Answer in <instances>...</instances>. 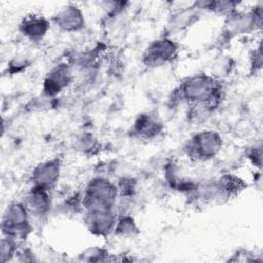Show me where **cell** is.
<instances>
[{
    "mask_svg": "<svg viewBox=\"0 0 263 263\" xmlns=\"http://www.w3.org/2000/svg\"><path fill=\"white\" fill-rule=\"evenodd\" d=\"M115 189L105 180L93 181L86 194V201L92 211H109L114 200Z\"/></svg>",
    "mask_w": 263,
    "mask_h": 263,
    "instance_id": "6da1fadb",
    "label": "cell"
},
{
    "mask_svg": "<svg viewBox=\"0 0 263 263\" xmlns=\"http://www.w3.org/2000/svg\"><path fill=\"white\" fill-rule=\"evenodd\" d=\"M27 224L26 208L20 203H13L7 206L3 219L2 229L7 234V237H15L22 234Z\"/></svg>",
    "mask_w": 263,
    "mask_h": 263,
    "instance_id": "7a4b0ae2",
    "label": "cell"
},
{
    "mask_svg": "<svg viewBox=\"0 0 263 263\" xmlns=\"http://www.w3.org/2000/svg\"><path fill=\"white\" fill-rule=\"evenodd\" d=\"M214 82L204 75L190 78L184 85L185 96L190 100H200L210 103L216 96Z\"/></svg>",
    "mask_w": 263,
    "mask_h": 263,
    "instance_id": "3957f363",
    "label": "cell"
},
{
    "mask_svg": "<svg viewBox=\"0 0 263 263\" xmlns=\"http://www.w3.org/2000/svg\"><path fill=\"white\" fill-rule=\"evenodd\" d=\"M221 141L217 134L213 132H204L195 137L193 140V151L198 157H211L220 148Z\"/></svg>",
    "mask_w": 263,
    "mask_h": 263,
    "instance_id": "277c9868",
    "label": "cell"
},
{
    "mask_svg": "<svg viewBox=\"0 0 263 263\" xmlns=\"http://www.w3.org/2000/svg\"><path fill=\"white\" fill-rule=\"evenodd\" d=\"M175 50L176 47L170 40H158L148 48L146 55L147 63L153 65L162 64L174 55Z\"/></svg>",
    "mask_w": 263,
    "mask_h": 263,
    "instance_id": "5b68a950",
    "label": "cell"
},
{
    "mask_svg": "<svg viewBox=\"0 0 263 263\" xmlns=\"http://www.w3.org/2000/svg\"><path fill=\"white\" fill-rule=\"evenodd\" d=\"M59 175V166L53 161L41 164L35 172V180L39 188L46 189L50 187L57 180Z\"/></svg>",
    "mask_w": 263,
    "mask_h": 263,
    "instance_id": "8992f818",
    "label": "cell"
},
{
    "mask_svg": "<svg viewBox=\"0 0 263 263\" xmlns=\"http://www.w3.org/2000/svg\"><path fill=\"white\" fill-rule=\"evenodd\" d=\"M47 22L39 16L31 15L26 17L21 24L22 32L30 38H40L47 30Z\"/></svg>",
    "mask_w": 263,
    "mask_h": 263,
    "instance_id": "52a82bcc",
    "label": "cell"
},
{
    "mask_svg": "<svg viewBox=\"0 0 263 263\" xmlns=\"http://www.w3.org/2000/svg\"><path fill=\"white\" fill-rule=\"evenodd\" d=\"M58 22L65 30H75L83 23V17L80 10L75 6H67L58 15Z\"/></svg>",
    "mask_w": 263,
    "mask_h": 263,
    "instance_id": "ba28073f",
    "label": "cell"
},
{
    "mask_svg": "<svg viewBox=\"0 0 263 263\" xmlns=\"http://www.w3.org/2000/svg\"><path fill=\"white\" fill-rule=\"evenodd\" d=\"M44 190L45 189L37 187L28 196V206L32 211L42 213L46 210L47 204H48V200H47V195L45 194Z\"/></svg>",
    "mask_w": 263,
    "mask_h": 263,
    "instance_id": "9c48e42d",
    "label": "cell"
},
{
    "mask_svg": "<svg viewBox=\"0 0 263 263\" xmlns=\"http://www.w3.org/2000/svg\"><path fill=\"white\" fill-rule=\"evenodd\" d=\"M136 127L139 134L150 136V135H153L156 130V122L153 121L150 117L143 116L139 118V120L137 121Z\"/></svg>",
    "mask_w": 263,
    "mask_h": 263,
    "instance_id": "30bf717a",
    "label": "cell"
},
{
    "mask_svg": "<svg viewBox=\"0 0 263 263\" xmlns=\"http://www.w3.org/2000/svg\"><path fill=\"white\" fill-rule=\"evenodd\" d=\"M10 239V237H7V239H2L1 241V262H5V257L8 259V255L11 256L13 252V245Z\"/></svg>",
    "mask_w": 263,
    "mask_h": 263,
    "instance_id": "8fae6325",
    "label": "cell"
}]
</instances>
